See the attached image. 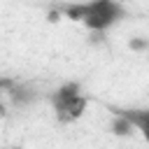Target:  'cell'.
<instances>
[{
  "instance_id": "8992f818",
  "label": "cell",
  "mask_w": 149,
  "mask_h": 149,
  "mask_svg": "<svg viewBox=\"0 0 149 149\" xmlns=\"http://www.w3.org/2000/svg\"><path fill=\"white\" fill-rule=\"evenodd\" d=\"M14 79H0V116H5V102H2V95H7V91L12 88Z\"/></svg>"
},
{
  "instance_id": "277c9868",
  "label": "cell",
  "mask_w": 149,
  "mask_h": 149,
  "mask_svg": "<svg viewBox=\"0 0 149 149\" xmlns=\"http://www.w3.org/2000/svg\"><path fill=\"white\" fill-rule=\"evenodd\" d=\"M84 109H86V98L84 95H79V98H74L72 102H68L65 107H61L58 109V119L61 121H74V119H79L81 114H84Z\"/></svg>"
},
{
  "instance_id": "ba28073f",
  "label": "cell",
  "mask_w": 149,
  "mask_h": 149,
  "mask_svg": "<svg viewBox=\"0 0 149 149\" xmlns=\"http://www.w3.org/2000/svg\"><path fill=\"white\" fill-rule=\"evenodd\" d=\"M47 19H49V21H51V23H56V21H58V19H61V12H58V9H51V12H49V16H47Z\"/></svg>"
},
{
  "instance_id": "6da1fadb",
  "label": "cell",
  "mask_w": 149,
  "mask_h": 149,
  "mask_svg": "<svg viewBox=\"0 0 149 149\" xmlns=\"http://www.w3.org/2000/svg\"><path fill=\"white\" fill-rule=\"evenodd\" d=\"M84 5V23L91 28V30H105L109 28L114 21L121 19L123 9L119 2L114 0H91V2H81Z\"/></svg>"
},
{
  "instance_id": "5b68a950",
  "label": "cell",
  "mask_w": 149,
  "mask_h": 149,
  "mask_svg": "<svg viewBox=\"0 0 149 149\" xmlns=\"http://www.w3.org/2000/svg\"><path fill=\"white\" fill-rule=\"evenodd\" d=\"M112 133H114V135H130V133H133V123H130L128 119H123L121 114H114Z\"/></svg>"
},
{
  "instance_id": "7a4b0ae2",
  "label": "cell",
  "mask_w": 149,
  "mask_h": 149,
  "mask_svg": "<svg viewBox=\"0 0 149 149\" xmlns=\"http://www.w3.org/2000/svg\"><path fill=\"white\" fill-rule=\"evenodd\" d=\"M114 114H121L123 119H128L133 123V128H137L144 140L149 142V109H121V107H109Z\"/></svg>"
},
{
  "instance_id": "3957f363",
  "label": "cell",
  "mask_w": 149,
  "mask_h": 149,
  "mask_svg": "<svg viewBox=\"0 0 149 149\" xmlns=\"http://www.w3.org/2000/svg\"><path fill=\"white\" fill-rule=\"evenodd\" d=\"M81 88H79V84L77 81H70V84H65V86H61L54 95H51V102H54V107H56V112L61 109V107H65L68 102H72L74 98H79L81 93H79Z\"/></svg>"
},
{
  "instance_id": "52a82bcc",
  "label": "cell",
  "mask_w": 149,
  "mask_h": 149,
  "mask_svg": "<svg viewBox=\"0 0 149 149\" xmlns=\"http://www.w3.org/2000/svg\"><path fill=\"white\" fill-rule=\"evenodd\" d=\"M130 49H133V51H144V49H149V40L135 37V40H130Z\"/></svg>"
}]
</instances>
